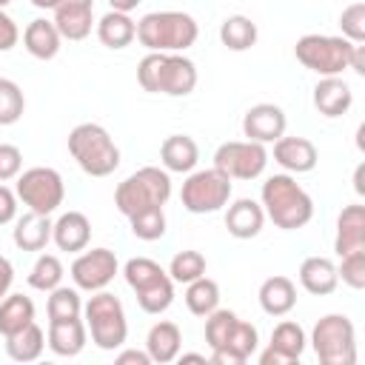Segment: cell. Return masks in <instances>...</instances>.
I'll return each mask as SVG.
<instances>
[{
    "instance_id": "obj_1",
    "label": "cell",
    "mask_w": 365,
    "mask_h": 365,
    "mask_svg": "<svg viewBox=\"0 0 365 365\" xmlns=\"http://www.w3.org/2000/svg\"><path fill=\"white\" fill-rule=\"evenodd\" d=\"M143 91L165 97H188L197 88V66L182 51H148L137 63Z\"/></svg>"
},
{
    "instance_id": "obj_2",
    "label": "cell",
    "mask_w": 365,
    "mask_h": 365,
    "mask_svg": "<svg viewBox=\"0 0 365 365\" xmlns=\"http://www.w3.org/2000/svg\"><path fill=\"white\" fill-rule=\"evenodd\" d=\"M259 205L265 217L282 231H297L314 217L311 194L291 174H271L259 188Z\"/></svg>"
},
{
    "instance_id": "obj_3",
    "label": "cell",
    "mask_w": 365,
    "mask_h": 365,
    "mask_svg": "<svg viewBox=\"0 0 365 365\" xmlns=\"http://www.w3.org/2000/svg\"><path fill=\"white\" fill-rule=\"evenodd\" d=\"M200 26L185 11H148L137 23V40L148 51H185L197 43Z\"/></svg>"
},
{
    "instance_id": "obj_4",
    "label": "cell",
    "mask_w": 365,
    "mask_h": 365,
    "mask_svg": "<svg viewBox=\"0 0 365 365\" xmlns=\"http://www.w3.org/2000/svg\"><path fill=\"white\" fill-rule=\"evenodd\" d=\"M68 154L88 177H108L120 168V148L100 123H77L68 131Z\"/></svg>"
},
{
    "instance_id": "obj_5",
    "label": "cell",
    "mask_w": 365,
    "mask_h": 365,
    "mask_svg": "<svg viewBox=\"0 0 365 365\" xmlns=\"http://www.w3.org/2000/svg\"><path fill=\"white\" fill-rule=\"evenodd\" d=\"M83 322L88 328L91 342L100 351H117L125 345L128 339V319H125V308L120 302V297H114L111 291H94L86 302H83Z\"/></svg>"
},
{
    "instance_id": "obj_6",
    "label": "cell",
    "mask_w": 365,
    "mask_h": 365,
    "mask_svg": "<svg viewBox=\"0 0 365 365\" xmlns=\"http://www.w3.org/2000/svg\"><path fill=\"white\" fill-rule=\"evenodd\" d=\"M171 197V177L160 165H143L114 188V205L128 220L137 211L165 205Z\"/></svg>"
},
{
    "instance_id": "obj_7",
    "label": "cell",
    "mask_w": 365,
    "mask_h": 365,
    "mask_svg": "<svg viewBox=\"0 0 365 365\" xmlns=\"http://www.w3.org/2000/svg\"><path fill=\"white\" fill-rule=\"evenodd\" d=\"M123 277L128 282V288L137 297V305L145 314H163L171 308L174 302V279L168 277V271L148 259V257H131L123 265Z\"/></svg>"
},
{
    "instance_id": "obj_8",
    "label": "cell",
    "mask_w": 365,
    "mask_h": 365,
    "mask_svg": "<svg viewBox=\"0 0 365 365\" xmlns=\"http://www.w3.org/2000/svg\"><path fill=\"white\" fill-rule=\"evenodd\" d=\"M354 46L356 43L334 34H302L294 46V57L302 68L319 77H339L345 68H351Z\"/></svg>"
},
{
    "instance_id": "obj_9",
    "label": "cell",
    "mask_w": 365,
    "mask_h": 365,
    "mask_svg": "<svg viewBox=\"0 0 365 365\" xmlns=\"http://www.w3.org/2000/svg\"><path fill=\"white\" fill-rule=\"evenodd\" d=\"M311 348L322 365H354L356 362V328L345 314H325L311 331Z\"/></svg>"
},
{
    "instance_id": "obj_10",
    "label": "cell",
    "mask_w": 365,
    "mask_h": 365,
    "mask_svg": "<svg viewBox=\"0 0 365 365\" xmlns=\"http://www.w3.org/2000/svg\"><path fill=\"white\" fill-rule=\"evenodd\" d=\"M14 194L17 200L29 208V211H37V214H54L63 200H66V182L60 177L57 168H48V165H34V168H26L17 174V185H14Z\"/></svg>"
},
{
    "instance_id": "obj_11",
    "label": "cell",
    "mask_w": 365,
    "mask_h": 365,
    "mask_svg": "<svg viewBox=\"0 0 365 365\" xmlns=\"http://www.w3.org/2000/svg\"><path fill=\"white\" fill-rule=\"evenodd\" d=\"M231 200V177H225L220 168H200L188 171L182 188H180V202L188 214H214L225 208Z\"/></svg>"
},
{
    "instance_id": "obj_12",
    "label": "cell",
    "mask_w": 365,
    "mask_h": 365,
    "mask_svg": "<svg viewBox=\"0 0 365 365\" xmlns=\"http://www.w3.org/2000/svg\"><path fill=\"white\" fill-rule=\"evenodd\" d=\"M268 165V151L254 140H228L214 151V168L231 180H257Z\"/></svg>"
},
{
    "instance_id": "obj_13",
    "label": "cell",
    "mask_w": 365,
    "mask_h": 365,
    "mask_svg": "<svg viewBox=\"0 0 365 365\" xmlns=\"http://www.w3.org/2000/svg\"><path fill=\"white\" fill-rule=\"evenodd\" d=\"M68 274H71L74 288L94 294V291L108 288V282L120 274V262L111 248H91V251L83 248L77 254V259L71 262Z\"/></svg>"
},
{
    "instance_id": "obj_14",
    "label": "cell",
    "mask_w": 365,
    "mask_h": 365,
    "mask_svg": "<svg viewBox=\"0 0 365 365\" xmlns=\"http://www.w3.org/2000/svg\"><path fill=\"white\" fill-rule=\"evenodd\" d=\"M305 331L299 322L294 319H282L279 325H274L271 331V342L268 348L259 354V365H291L299 362L302 351H305Z\"/></svg>"
},
{
    "instance_id": "obj_15",
    "label": "cell",
    "mask_w": 365,
    "mask_h": 365,
    "mask_svg": "<svg viewBox=\"0 0 365 365\" xmlns=\"http://www.w3.org/2000/svg\"><path fill=\"white\" fill-rule=\"evenodd\" d=\"M288 117L277 103H257L242 114V137L254 143H274L285 134Z\"/></svg>"
},
{
    "instance_id": "obj_16",
    "label": "cell",
    "mask_w": 365,
    "mask_h": 365,
    "mask_svg": "<svg viewBox=\"0 0 365 365\" xmlns=\"http://www.w3.org/2000/svg\"><path fill=\"white\" fill-rule=\"evenodd\" d=\"M54 26L63 40H86L94 29V0H60L54 6Z\"/></svg>"
},
{
    "instance_id": "obj_17",
    "label": "cell",
    "mask_w": 365,
    "mask_h": 365,
    "mask_svg": "<svg viewBox=\"0 0 365 365\" xmlns=\"http://www.w3.org/2000/svg\"><path fill=\"white\" fill-rule=\"evenodd\" d=\"M319 151L308 137H279L274 140V163L285 168V174H308L317 168Z\"/></svg>"
},
{
    "instance_id": "obj_18",
    "label": "cell",
    "mask_w": 365,
    "mask_h": 365,
    "mask_svg": "<svg viewBox=\"0 0 365 365\" xmlns=\"http://www.w3.org/2000/svg\"><path fill=\"white\" fill-rule=\"evenodd\" d=\"M336 257L365 251V205L351 202L336 217V237H334Z\"/></svg>"
},
{
    "instance_id": "obj_19",
    "label": "cell",
    "mask_w": 365,
    "mask_h": 365,
    "mask_svg": "<svg viewBox=\"0 0 365 365\" xmlns=\"http://www.w3.org/2000/svg\"><path fill=\"white\" fill-rule=\"evenodd\" d=\"M88 240H91V222L83 211H66L51 225V242L60 251L80 254L83 248H88Z\"/></svg>"
},
{
    "instance_id": "obj_20",
    "label": "cell",
    "mask_w": 365,
    "mask_h": 365,
    "mask_svg": "<svg viewBox=\"0 0 365 365\" xmlns=\"http://www.w3.org/2000/svg\"><path fill=\"white\" fill-rule=\"evenodd\" d=\"M86 342H88V328H86L83 317L48 322L46 345H48L51 354H57V356H77V354H83Z\"/></svg>"
},
{
    "instance_id": "obj_21",
    "label": "cell",
    "mask_w": 365,
    "mask_h": 365,
    "mask_svg": "<svg viewBox=\"0 0 365 365\" xmlns=\"http://www.w3.org/2000/svg\"><path fill=\"white\" fill-rule=\"evenodd\" d=\"M314 108L322 117H342L348 114V108L354 106V91L342 77H319V83L314 86Z\"/></svg>"
},
{
    "instance_id": "obj_22",
    "label": "cell",
    "mask_w": 365,
    "mask_h": 365,
    "mask_svg": "<svg viewBox=\"0 0 365 365\" xmlns=\"http://www.w3.org/2000/svg\"><path fill=\"white\" fill-rule=\"evenodd\" d=\"M262 225H265V211L251 197L234 200L228 205V211H225V228H228V234L234 240H251V237H257L262 231Z\"/></svg>"
},
{
    "instance_id": "obj_23",
    "label": "cell",
    "mask_w": 365,
    "mask_h": 365,
    "mask_svg": "<svg viewBox=\"0 0 365 365\" xmlns=\"http://www.w3.org/2000/svg\"><path fill=\"white\" fill-rule=\"evenodd\" d=\"M257 299H259V308L268 317H285L297 305V285H294V279H288L282 274H274V277L262 279V285L257 291Z\"/></svg>"
},
{
    "instance_id": "obj_24",
    "label": "cell",
    "mask_w": 365,
    "mask_h": 365,
    "mask_svg": "<svg viewBox=\"0 0 365 365\" xmlns=\"http://www.w3.org/2000/svg\"><path fill=\"white\" fill-rule=\"evenodd\" d=\"M160 163L168 174H188L200 163V145L188 134H171L160 145Z\"/></svg>"
},
{
    "instance_id": "obj_25",
    "label": "cell",
    "mask_w": 365,
    "mask_h": 365,
    "mask_svg": "<svg viewBox=\"0 0 365 365\" xmlns=\"http://www.w3.org/2000/svg\"><path fill=\"white\" fill-rule=\"evenodd\" d=\"M51 220L48 214H37V211H26L23 217L14 220L11 228V240L20 251H43L51 242Z\"/></svg>"
},
{
    "instance_id": "obj_26",
    "label": "cell",
    "mask_w": 365,
    "mask_h": 365,
    "mask_svg": "<svg viewBox=\"0 0 365 365\" xmlns=\"http://www.w3.org/2000/svg\"><path fill=\"white\" fill-rule=\"evenodd\" d=\"M297 277H299V285H302L308 294H314V297H328V294H334L336 285H339L334 259L319 257V254H317V257H305Z\"/></svg>"
},
{
    "instance_id": "obj_27",
    "label": "cell",
    "mask_w": 365,
    "mask_h": 365,
    "mask_svg": "<svg viewBox=\"0 0 365 365\" xmlns=\"http://www.w3.org/2000/svg\"><path fill=\"white\" fill-rule=\"evenodd\" d=\"M60 43H63V37H60L54 20L37 17L23 29V46L34 60H54L60 51Z\"/></svg>"
},
{
    "instance_id": "obj_28",
    "label": "cell",
    "mask_w": 365,
    "mask_h": 365,
    "mask_svg": "<svg viewBox=\"0 0 365 365\" xmlns=\"http://www.w3.org/2000/svg\"><path fill=\"white\" fill-rule=\"evenodd\" d=\"M180 345H182V331L177 322L171 319H160L148 328V336H145V351L151 356V362H174L177 354H180Z\"/></svg>"
},
{
    "instance_id": "obj_29",
    "label": "cell",
    "mask_w": 365,
    "mask_h": 365,
    "mask_svg": "<svg viewBox=\"0 0 365 365\" xmlns=\"http://www.w3.org/2000/svg\"><path fill=\"white\" fill-rule=\"evenodd\" d=\"M97 40L106 46V48H114V51H120V48H125V46H131L134 40H137V23L125 14V11H106L103 17H100V23H97Z\"/></svg>"
},
{
    "instance_id": "obj_30",
    "label": "cell",
    "mask_w": 365,
    "mask_h": 365,
    "mask_svg": "<svg viewBox=\"0 0 365 365\" xmlns=\"http://www.w3.org/2000/svg\"><path fill=\"white\" fill-rule=\"evenodd\" d=\"M3 339H6V354L14 362H34V359H40V354L46 348V334L37 322H29L26 328H20L17 334L3 336Z\"/></svg>"
},
{
    "instance_id": "obj_31",
    "label": "cell",
    "mask_w": 365,
    "mask_h": 365,
    "mask_svg": "<svg viewBox=\"0 0 365 365\" xmlns=\"http://www.w3.org/2000/svg\"><path fill=\"white\" fill-rule=\"evenodd\" d=\"M34 322V302L26 294H6L0 299V336H11Z\"/></svg>"
},
{
    "instance_id": "obj_32",
    "label": "cell",
    "mask_w": 365,
    "mask_h": 365,
    "mask_svg": "<svg viewBox=\"0 0 365 365\" xmlns=\"http://www.w3.org/2000/svg\"><path fill=\"white\" fill-rule=\"evenodd\" d=\"M259 37V29L245 14H231L220 23V43L228 51H248Z\"/></svg>"
},
{
    "instance_id": "obj_33",
    "label": "cell",
    "mask_w": 365,
    "mask_h": 365,
    "mask_svg": "<svg viewBox=\"0 0 365 365\" xmlns=\"http://www.w3.org/2000/svg\"><path fill=\"white\" fill-rule=\"evenodd\" d=\"M185 308L194 317H208L214 308H220V285L211 277H197L185 285Z\"/></svg>"
},
{
    "instance_id": "obj_34",
    "label": "cell",
    "mask_w": 365,
    "mask_h": 365,
    "mask_svg": "<svg viewBox=\"0 0 365 365\" xmlns=\"http://www.w3.org/2000/svg\"><path fill=\"white\" fill-rule=\"evenodd\" d=\"M46 314L48 322L54 319H74L83 317V299H80V288H68V285H57L48 291L46 299Z\"/></svg>"
},
{
    "instance_id": "obj_35",
    "label": "cell",
    "mask_w": 365,
    "mask_h": 365,
    "mask_svg": "<svg viewBox=\"0 0 365 365\" xmlns=\"http://www.w3.org/2000/svg\"><path fill=\"white\" fill-rule=\"evenodd\" d=\"M63 277H66V268H63V262H60V257H54V254H40L37 259H34V265H31V271H29V285L34 288V291H51V288H57V285H63Z\"/></svg>"
},
{
    "instance_id": "obj_36",
    "label": "cell",
    "mask_w": 365,
    "mask_h": 365,
    "mask_svg": "<svg viewBox=\"0 0 365 365\" xmlns=\"http://www.w3.org/2000/svg\"><path fill=\"white\" fill-rule=\"evenodd\" d=\"M128 225H131V234L143 242H154L165 234V211L163 205H154V208H145V211H137L128 217Z\"/></svg>"
},
{
    "instance_id": "obj_37",
    "label": "cell",
    "mask_w": 365,
    "mask_h": 365,
    "mask_svg": "<svg viewBox=\"0 0 365 365\" xmlns=\"http://www.w3.org/2000/svg\"><path fill=\"white\" fill-rule=\"evenodd\" d=\"M205 268H208L205 257H202L200 251H194V248H185V251H177V254L171 257V262H168V277H171L174 282L188 285L191 279L202 277Z\"/></svg>"
},
{
    "instance_id": "obj_38",
    "label": "cell",
    "mask_w": 365,
    "mask_h": 365,
    "mask_svg": "<svg viewBox=\"0 0 365 365\" xmlns=\"http://www.w3.org/2000/svg\"><path fill=\"white\" fill-rule=\"evenodd\" d=\"M26 111V97H23V88L9 80V77H0V125H14Z\"/></svg>"
},
{
    "instance_id": "obj_39",
    "label": "cell",
    "mask_w": 365,
    "mask_h": 365,
    "mask_svg": "<svg viewBox=\"0 0 365 365\" xmlns=\"http://www.w3.org/2000/svg\"><path fill=\"white\" fill-rule=\"evenodd\" d=\"M336 277H339L348 288L362 291V288H365V251H354V254L339 257Z\"/></svg>"
},
{
    "instance_id": "obj_40",
    "label": "cell",
    "mask_w": 365,
    "mask_h": 365,
    "mask_svg": "<svg viewBox=\"0 0 365 365\" xmlns=\"http://www.w3.org/2000/svg\"><path fill=\"white\" fill-rule=\"evenodd\" d=\"M339 29H342V37L351 40V43H365V3H351L342 9L339 14Z\"/></svg>"
},
{
    "instance_id": "obj_41",
    "label": "cell",
    "mask_w": 365,
    "mask_h": 365,
    "mask_svg": "<svg viewBox=\"0 0 365 365\" xmlns=\"http://www.w3.org/2000/svg\"><path fill=\"white\" fill-rule=\"evenodd\" d=\"M20 171H23V151L11 143H0V182L17 180Z\"/></svg>"
},
{
    "instance_id": "obj_42",
    "label": "cell",
    "mask_w": 365,
    "mask_h": 365,
    "mask_svg": "<svg viewBox=\"0 0 365 365\" xmlns=\"http://www.w3.org/2000/svg\"><path fill=\"white\" fill-rule=\"evenodd\" d=\"M20 40V29L17 23L6 14V9H0V51H11Z\"/></svg>"
},
{
    "instance_id": "obj_43",
    "label": "cell",
    "mask_w": 365,
    "mask_h": 365,
    "mask_svg": "<svg viewBox=\"0 0 365 365\" xmlns=\"http://www.w3.org/2000/svg\"><path fill=\"white\" fill-rule=\"evenodd\" d=\"M14 220H17V194L6 182H0V225H9Z\"/></svg>"
},
{
    "instance_id": "obj_44",
    "label": "cell",
    "mask_w": 365,
    "mask_h": 365,
    "mask_svg": "<svg viewBox=\"0 0 365 365\" xmlns=\"http://www.w3.org/2000/svg\"><path fill=\"white\" fill-rule=\"evenodd\" d=\"M117 365H148L151 362V356H148V351H137V348H128V351H120L117 356Z\"/></svg>"
},
{
    "instance_id": "obj_45",
    "label": "cell",
    "mask_w": 365,
    "mask_h": 365,
    "mask_svg": "<svg viewBox=\"0 0 365 365\" xmlns=\"http://www.w3.org/2000/svg\"><path fill=\"white\" fill-rule=\"evenodd\" d=\"M11 282H14V265L9 262V257L0 254V299L11 291Z\"/></svg>"
},
{
    "instance_id": "obj_46",
    "label": "cell",
    "mask_w": 365,
    "mask_h": 365,
    "mask_svg": "<svg viewBox=\"0 0 365 365\" xmlns=\"http://www.w3.org/2000/svg\"><path fill=\"white\" fill-rule=\"evenodd\" d=\"M351 68H354L356 74H365V46H362V43H356V46H354V54H351Z\"/></svg>"
},
{
    "instance_id": "obj_47",
    "label": "cell",
    "mask_w": 365,
    "mask_h": 365,
    "mask_svg": "<svg viewBox=\"0 0 365 365\" xmlns=\"http://www.w3.org/2000/svg\"><path fill=\"white\" fill-rule=\"evenodd\" d=\"M140 3H143V0H108V6H111L114 11H125V14L134 11Z\"/></svg>"
},
{
    "instance_id": "obj_48",
    "label": "cell",
    "mask_w": 365,
    "mask_h": 365,
    "mask_svg": "<svg viewBox=\"0 0 365 365\" xmlns=\"http://www.w3.org/2000/svg\"><path fill=\"white\" fill-rule=\"evenodd\" d=\"M362 171H365V165H356V174H354V188H356V194H365V185H362Z\"/></svg>"
},
{
    "instance_id": "obj_49",
    "label": "cell",
    "mask_w": 365,
    "mask_h": 365,
    "mask_svg": "<svg viewBox=\"0 0 365 365\" xmlns=\"http://www.w3.org/2000/svg\"><path fill=\"white\" fill-rule=\"evenodd\" d=\"M180 362H205V354H177Z\"/></svg>"
},
{
    "instance_id": "obj_50",
    "label": "cell",
    "mask_w": 365,
    "mask_h": 365,
    "mask_svg": "<svg viewBox=\"0 0 365 365\" xmlns=\"http://www.w3.org/2000/svg\"><path fill=\"white\" fill-rule=\"evenodd\" d=\"M57 3H60V0H31V6H34V9H51V11H54V6H57Z\"/></svg>"
},
{
    "instance_id": "obj_51",
    "label": "cell",
    "mask_w": 365,
    "mask_h": 365,
    "mask_svg": "<svg viewBox=\"0 0 365 365\" xmlns=\"http://www.w3.org/2000/svg\"><path fill=\"white\" fill-rule=\"evenodd\" d=\"M9 3H11V0H0V9H6V6H9Z\"/></svg>"
}]
</instances>
